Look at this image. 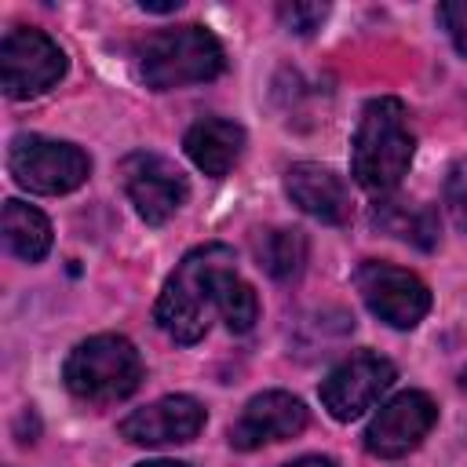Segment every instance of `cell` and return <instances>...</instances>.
<instances>
[{"mask_svg": "<svg viewBox=\"0 0 467 467\" xmlns=\"http://www.w3.org/2000/svg\"><path fill=\"white\" fill-rule=\"evenodd\" d=\"M139 467H190V463H175V460H150V463H139Z\"/></svg>", "mask_w": 467, "mask_h": 467, "instance_id": "obj_24", "label": "cell"}, {"mask_svg": "<svg viewBox=\"0 0 467 467\" xmlns=\"http://www.w3.org/2000/svg\"><path fill=\"white\" fill-rule=\"evenodd\" d=\"M62 379L73 398L109 405L135 394V387L142 383V358L124 336H91L69 350Z\"/></svg>", "mask_w": 467, "mask_h": 467, "instance_id": "obj_4", "label": "cell"}, {"mask_svg": "<svg viewBox=\"0 0 467 467\" xmlns=\"http://www.w3.org/2000/svg\"><path fill=\"white\" fill-rule=\"evenodd\" d=\"M66 73V51L40 29H7L0 40V84L11 99H33Z\"/></svg>", "mask_w": 467, "mask_h": 467, "instance_id": "obj_6", "label": "cell"}, {"mask_svg": "<svg viewBox=\"0 0 467 467\" xmlns=\"http://www.w3.org/2000/svg\"><path fill=\"white\" fill-rule=\"evenodd\" d=\"M215 310H219V317L226 321L230 332H248L259 317L255 288L248 281H241L237 270H226L219 277V288H215Z\"/></svg>", "mask_w": 467, "mask_h": 467, "instance_id": "obj_18", "label": "cell"}, {"mask_svg": "<svg viewBox=\"0 0 467 467\" xmlns=\"http://www.w3.org/2000/svg\"><path fill=\"white\" fill-rule=\"evenodd\" d=\"M135 62L146 88L171 91V88L215 80L226 66V55L215 33H208L204 26H175V29L150 33L135 47Z\"/></svg>", "mask_w": 467, "mask_h": 467, "instance_id": "obj_3", "label": "cell"}, {"mask_svg": "<svg viewBox=\"0 0 467 467\" xmlns=\"http://www.w3.org/2000/svg\"><path fill=\"white\" fill-rule=\"evenodd\" d=\"M120 175H124V190H128L135 212L150 226L168 223L186 204V197H190L186 175L171 161H164L157 153H131L124 161Z\"/></svg>", "mask_w": 467, "mask_h": 467, "instance_id": "obj_10", "label": "cell"}, {"mask_svg": "<svg viewBox=\"0 0 467 467\" xmlns=\"http://www.w3.org/2000/svg\"><path fill=\"white\" fill-rule=\"evenodd\" d=\"M438 18H441V26L449 29L456 51L467 55V0H449V4H441V7H438Z\"/></svg>", "mask_w": 467, "mask_h": 467, "instance_id": "obj_21", "label": "cell"}, {"mask_svg": "<svg viewBox=\"0 0 467 467\" xmlns=\"http://www.w3.org/2000/svg\"><path fill=\"white\" fill-rule=\"evenodd\" d=\"M204 427V409L201 401L186 394L161 398L146 409H135L131 416L120 420V438L131 445H182L193 441Z\"/></svg>", "mask_w": 467, "mask_h": 467, "instance_id": "obj_12", "label": "cell"}, {"mask_svg": "<svg viewBox=\"0 0 467 467\" xmlns=\"http://www.w3.org/2000/svg\"><path fill=\"white\" fill-rule=\"evenodd\" d=\"M182 146H186V157L204 175L223 179L244 153V128L234 120H223V117H204L186 131Z\"/></svg>", "mask_w": 467, "mask_h": 467, "instance_id": "obj_14", "label": "cell"}, {"mask_svg": "<svg viewBox=\"0 0 467 467\" xmlns=\"http://www.w3.org/2000/svg\"><path fill=\"white\" fill-rule=\"evenodd\" d=\"M434 420H438V405L423 390L394 394L368 420V427H365V449L372 456H379V460H398V456L412 452L431 434Z\"/></svg>", "mask_w": 467, "mask_h": 467, "instance_id": "obj_9", "label": "cell"}, {"mask_svg": "<svg viewBox=\"0 0 467 467\" xmlns=\"http://www.w3.org/2000/svg\"><path fill=\"white\" fill-rule=\"evenodd\" d=\"M277 15H281L285 29H292V33H314L325 22L328 7L325 4H281Z\"/></svg>", "mask_w": 467, "mask_h": 467, "instance_id": "obj_20", "label": "cell"}, {"mask_svg": "<svg viewBox=\"0 0 467 467\" xmlns=\"http://www.w3.org/2000/svg\"><path fill=\"white\" fill-rule=\"evenodd\" d=\"M234 248L226 244H201L182 255V263L168 274L161 296H157V325L175 343H197L208 332V317L215 310V288L219 277L234 266Z\"/></svg>", "mask_w": 467, "mask_h": 467, "instance_id": "obj_1", "label": "cell"}, {"mask_svg": "<svg viewBox=\"0 0 467 467\" xmlns=\"http://www.w3.org/2000/svg\"><path fill=\"white\" fill-rule=\"evenodd\" d=\"M394 383V365L372 350L350 354L347 361H339L325 379H321V405L336 416V420H358L361 412H368L379 394Z\"/></svg>", "mask_w": 467, "mask_h": 467, "instance_id": "obj_8", "label": "cell"}, {"mask_svg": "<svg viewBox=\"0 0 467 467\" xmlns=\"http://www.w3.org/2000/svg\"><path fill=\"white\" fill-rule=\"evenodd\" d=\"M285 193L292 197V204H299L306 215L321 219V223H347L350 219V193L343 186V179L314 161H299L285 171Z\"/></svg>", "mask_w": 467, "mask_h": 467, "instance_id": "obj_13", "label": "cell"}, {"mask_svg": "<svg viewBox=\"0 0 467 467\" xmlns=\"http://www.w3.org/2000/svg\"><path fill=\"white\" fill-rule=\"evenodd\" d=\"M139 7H142V11H157V15H168V11H179V7H182V0H168V4H153V0H142Z\"/></svg>", "mask_w": 467, "mask_h": 467, "instance_id": "obj_23", "label": "cell"}, {"mask_svg": "<svg viewBox=\"0 0 467 467\" xmlns=\"http://www.w3.org/2000/svg\"><path fill=\"white\" fill-rule=\"evenodd\" d=\"M416 139L409 131V113L401 99H372L361 109L358 131H354V153L350 171L368 193H390L409 164H412Z\"/></svg>", "mask_w": 467, "mask_h": 467, "instance_id": "obj_2", "label": "cell"}, {"mask_svg": "<svg viewBox=\"0 0 467 467\" xmlns=\"http://www.w3.org/2000/svg\"><path fill=\"white\" fill-rule=\"evenodd\" d=\"M358 292L365 299V306L387 321L390 328H416L423 321V314L431 310V292L427 285L390 263H361L358 266Z\"/></svg>", "mask_w": 467, "mask_h": 467, "instance_id": "obj_7", "label": "cell"}, {"mask_svg": "<svg viewBox=\"0 0 467 467\" xmlns=\"http://www.w3.org/2000/svg\"><path fill=\"white\" fill-rule=\"evenodd\" d=\"M445 208H449L452 223L467 234V161H456L449 168V179H445Z\"/></svg>", "mask_w": 467, "mask_h": 467, "instance_id": "obj_19", "label": "cell"}, {"mask_svg": "<svg viewBox=\"0 0 467 467\" xmlns=\"http://www.w3.org/2000/svg\"><path fill=\"white\" fill-rule=\"evenodd\" d=\"M259 263L277 281L296 277L303 270V263H306V234L303 230H288V226L266 230L259 237Z\"/></svg>", "mask_w": 467, "mask_h": 467, "instance_id": "obj_17", "label": "cell"}, {"mask_svg": "<svg viewBox=\"0 0 467 467\" xmlns=\"http://www.w3.org/2000/svg\"><path fill=\"white\" fill-rule=\"evenodd\" d=\"M303 427H306V405L288 390H266V394H255L241 409L237 423L230 427V445L259 449L270 441L296 438Z\"/></svg>", "mask_w": 467, "mask_h": 467, "instance_id": "obj_11", "label": "cell"}, {"mask_svg": "<svg viewBox=\"0 0 467 467\" xmlns=\"http://www.w3.org/2000/svg\"><path fill=\"white\" fill-rule=\"evenodd\" d=\"M4 244L11 255L36 263L47 255L51 248V223L40 208L26 204V201H7L4 204Z\"/></svg>", "mask_w": 467, "mask_h": 467, "instance_id": "obj_15", "label": "cell"}, {"mask_svg": "<svg viewBox=\"0 0 467 467\" xmlns=\"http://www.w3.org/2000/svg\"><path fill=\"white\" fill-rule=\"evenodd\" d=\"M460 383H463V390H467V368H463V376H460Z\"/></svg>", "mask_w": 467, "mask_h": 467, "instance_id": "obj_25", "label": "cell"}, {"mask_svg": "<svg viewBox=\"0 0 467 467\" xmlns=\"http://www.w3.org/2000/svg\"><path fill=\"white\" fill-rule=\"evenodd\" d=\"M285 467H336L328 456H299V460H292V463H285Z\"/></svg>", "mask_w": 467, "mask_h": 467, "instance_id": "obj_22", "label": "cell"}, {"mask_svg": "<svg viewBox=\"0 0 467 467\" xmlns=\"http://www.w3.org/2000/svg\"><path fill=\"white\" fill-rule=\"evenodd\" d=\"M372 223L383 226L390 237H401L423 252H431L438 244V219L427 204H409L405 201H383L372 208Z\"/></svg>", "mask_w": 467, "mask_h": 467, "instance_id": "obj_16", "label": "cell"}, {"mask_svg": "<svg viewBox=\"0 0 467 467\" xmlns=\"http://www.w3.org/2000/svg\"><path fill=\"white\" fill-rule=\"evenodd\" d=\"M7 168L22 190L55 197V193L77 190L88 179L91 161L73 142L47 139V135H15L7 150Z\"/></svg>", "mask_w": 467, "mask_h": 467, "instance_id": "obj_5", "label": "cell"}]
</instances>
